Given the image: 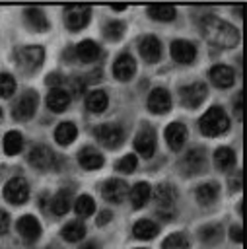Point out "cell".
<instances>
[{"label":"cell","mask_w":247,"mask_h":249,"mask_svg":"<svg viewBox=\"0 0 247 249\" xmlns=\"http://www.w3.org/2000/svg\"><path fill=\"white\" fill-rule=\"evenodd\" d=\"M198 126H200V132L204 136H218L229 128V119L222 107L214 105L200 117Z\"/></svg>","instance_id":"7a4b0ae2"},{"label":"cell","mask_w":247,"mask_h":249,"mask_svg":"<svg viewBox=\"0 0 247 249\" xmlns=\"http://www.w3.org/2000/svg\"><path fill=\"white\" fill-rule=\"evenodd\" d=\"M51 88H60V84H62V76L60 74H56V72H53V74H49L47 76V80H45Z\"/></svg>","instance_id":"60d3db41"},{"label":"cell","mask_w":247,"mask_h":249,"mask_svg":"<svg viewBox=\"0 0 247 249\" xmlns=\"http://www.w3.org/2000/svg\"><path fill=\"white\" fill-rule=\"evenodd\" d=\"M78 161H80V165L84 167V169H99L101 165H103V156L95 150V148H84V150H80V154H78Z\"/></svg>","instance_id":"7402d4cb"},{"label":"cell","mask_w":247,"mask_h":249,"mask_svg":"<svg viewBox=\"0 0 247 249\" xmlns=\"http://www.w3.org/2000/svg\"><path fill=\"white\" fill-rule=\"evenodd\" d=\"M233 163H235V154H233L231 148L222 146V148H218V150L214 152V165H216L218 169L226 171V169H229Z\"/></svg>","instance_id":"f1b7e54d"},{"label":"cell","mask_w":247,"mask_h":249,"mask_svg":"<svg viewBox=\"0 0 247 249\" xmlns=\"http://www.w3.org/2000/svg\"><path fill=\"white\" fill-rule=\"evenodd\" d=\"M171 58L179 64H191L196 58V47L191 41L185 39H177L171 43Z\"/></svg>","instance_id":"8fae6325"},{"label":"cell","mask_w":247,"mask_h":249,"mask_svg":"<svg viewBox=\"0 0 247 249\" xmlns=\"http://www.w3.org/2000/svg\"><path fill=\"white\" fill-rule=\"evenodd\" d=\"M107 103H109V97H107V93L103 89H93L86 97V107L91 113H103L107 109Z\"/></svg>","instance_id":"d4e9b609"},{"label":"cell","mask_w":247,"mask_h":249,"mask_svg":"<svg viewBox=\"0 0 247 249\" xmlns=\"http://www.w3.org/2000/svg\"><path fill=\"white\" fill-rule=\"evenodd\" d=\"M21 146H23V138H21V134H19L18 130H10V132L4 136V152H6L8 156L19 154Z\"/></svg>","instance_id":"d6a6232c"},{"label":"cell","mask_w":247,"mask_h":249,"mask_svg":"<svg viewBox=\"0 0 247 249\" xmlns=\"http://www.w3.org/2000/svg\"><path fill=\"white\" fill-rule=\"evenodd\" d=\"M134 72H136V62H134V58L130 56V54H121L117 60H115V64H113V74H115V78L117 80H121V82H126V80H130L132 76H134Z\"/></svg>","instance_id":"ac0fdd59"},{"label":"cell","mask_w":247,"mask_h":249,"mask_svg":"<svg viewBox=\"0 0 247 249\" xmlns=\"http://www.w3.org/2000/svg\"><path fill=\"white\" fill-rule=\"evenodd\" d=\"M37 103H39V97L35 91L27 89L16 103H14V119L16 121H29L33 115H35V109H37Z\"/></svg>","instance_id":"52a82bcc"},{"label":"cell","mask_w":247,"mask_h":249,"mask_svg":"<svg viewBox=\"0 0 247 249\" xmlns=\"http://www.w3.org/2000/svg\"><path fill=\"white\" fill-rule=\"evenodd\" d=\"M132 233L136 239H154L158 233V226L152 220H138L132 228Z\"/></svg>","instance_id":"4dcf8cb0"},{"label":"cell","mask_w":247,"mask_h":249,"mask_svg":"<svg viewBox=\"0 0 247 249\" xmlns=\"http://www.w3.org/2000/svg\"><path fill=\"white\" fill-rule=\"evenodd\" d=\"M51 210L56 216H62L70 210V195L66 191H58L53 198H51Z\"/></svg>","instance_id":"836d02e7"},{"label":"cell","mask_w":247,"mask_h":249,"mask_svg":"<svg viewBox=\"0 0 247 249\" xmlns=\"http://www.w3.org/2000/svg\"><path fill=\"white\" fill-rule=\"evenodd\" d=\"M8 224H10V216H8V212H4L0 208V231H4L8 228Z\"/></svg>","instance_id":"ee69618b"},{"label":"cell","mask_w":247,"mask_h":249,"mask_svg":"<svg viewBox=\"0 0 247 249\" xmlns=\"http://www.w3.org/2000/svg\"><path fill=\"white\" fill-rule=\"evenodd\" d=\"M235 115H237V119H241V95L235 101Z\"/></svg>","instance_id":"f6af8a7d"},{"label":"cell","mask_w":247,"mask_h":249,"mask_svg":"<svg viewBox=\"0 0 247 249\" xmlns=\"http://www.w3.org/2000/svg\"><path fill=\"white\" fill-rule=\"evenodd\" d=\"M175 198H177V191L171 185H167V183L159 185L154 191V200L158 204V212L161 216H165V220H171L169 216L173 214V202H175Z\"/></svg>","instance_id":"8992f818"},{"label":"cell","mask_w":247,"mask_h":249,"mask_svg":"<svg viewBox=\"0 0 247 249\" xmlns=\"http://www.w3.org/2000/svg\"><path fill=\"white\" fill-rule=\"evenodd\" d=\"M210 82L216 88H229L235 82V72L226 64H216L210 68Z\"/></svg>","instance_id":"ffe728a7"},{"label":"cell","mask_w":247,"mask_h":249,"mask_svg":"<svg viewBox=\"0 0 247 249\" xmlns=\"http://www.w3.org/2000/svg\"><path fill=\"white\" fill-rule=\"evenodd\" d=\"M200 239L204 243H216L222 239V228L218 224H208L204 228H200Z\"/></svg>","instance_id":"8d00e7d4"},{"label":"cell","mask_w":247,"mask_h":249,"mask_svg":"<svg viewBox=\"0 0 247 249\" xmlns=\"http://www.w3.org/2000/svg\"><path fill=\"white\" fill-rule=\"evenodd\" d=\"M163 136H165L167 146L177 152V150L183 148V144H185V140H187V126H185L183 123H171V124L165 126Z\"/></svg>","instance_id":"e0dca14e"},{"label":"cell","mask_w":247,"mask_h":249,"mask_svg":"<svg viewBox=\"0 0 247 249\" xmlns=\"http://www.w3.org/2000/svg\"><path fill=\"white\" fill-rule=\"evenodd\" d=\"M68 105H70V93L62 88H51V91L47 93V107L54 113H62L66 111Z\"/></svg>","instance_id":"44dd1931"},{"label":"cell","mask_w":247,"mask_h":249,"mask_svg":"<svg viewBox=\"0 0 247 249\" xmlns=\"http://www.w3.org/2000/svg\"><path fill=\"white\" fill-rule=\"evenodd\" d=\"M78 136V128L74 123H60L54 130V140L60 144V146H68L76 140Z\"/></svg>","instance_id":"484cf974"},{"label":"cell","mask_w":247,"mask_h":249,"mask_svg":"<svg viewBox=\"0 0 247 249\" xmlns=\"http://www.w3.org/2000/svg\"><path fill=\"white\" fill-rule=\"evenodd\" d=\"M111 218H113V214H111L109 210H101V212L97 214L95 222H97V226H105L107 222H111Z\"/></svg>","instance_id":"b9f144b4"},{"label":"cell","mask_w":247,"mask_h":249,"mask_svg":"<svg viewBox=\"0 0 247 249\" xmlns=\"http://www.w3.org/2000/svg\"><path fill=\"white\" fill-rule=\"evenodd\" d=\"M80 249H97V245H95L93 241H88V243H84Z\"/></svg>","instance_id":"7dc6e473"},{"label":"cell","mask_w":247,"mask_h":249,"mask_svg":"<svg viewBox=\"0 0 247 249\" xmlns=\"http://www.w3.org/2000/svg\"><path fill=\"white\" fill-rule=\"evenodd\" d=\"M150 195H152V189H150V185H148L146 181L136 183V185L130 189V202H132V206H134V208H142V206L148 202Z\"/></svg>","instance_id":"83f0119b"},{"label":"cell","mask_w":247,"mask_h":249,"mask_svg":"<svg viewBox=\"0 0 247 249\" xmlns=\"http://www.w3.org/2000/svg\"><path fill=\"white\" fill-rule=\"evenodd\" d=\"M183 169L191 175H198L206 169V152L202 148H194L191 152H187V156L183 158Z\"/></svg>","instance_id":"9a60e30c"},{"label":"cell","mask_w":247,"mask_h":249,"mask_svg":"<svg viewBox=\"0 0 247 249\" xmlns=\"http://www.w3.org/2000/svg\"><path fill=\"white\" fill-rule=\"evenodd\" d=\"M111 10H115V12H123V10H126V6H124V4H113Z\"/></svg>","instance_id":"bcb514c9"},{"label":"cell","mask_w":247,"mask_h":249,"mask_svg":"<svg viewBox=\"0 0 247 249\" xmlns=\"http://www.w3.org/2000/svg\"><path fill=\"white\" fill-rule=\"evenodd\" d=\"M89 16H91L89 6L70 4V6L64 8V21H66V27L70 31H78V29L86 27L88 21H89Z\"/></svg>","instance_id":"277c9868"},{"label":"cell","mask_w":247,"mask_h":249,"mask_svg":"<svg viewBox=\"0 0 247 249\" xmlns=\"http://www.w3.org/2000/svg\"><path fill=\"white\" fill-rule=\"evenodd\" d=\"M229 237H231L235 243H241L243 235H241V226H239V224H233V226H231V230H229Z\"/></svg>","instance_id":"7bdbcfd3"},{"label":"cell","mask_w":247,"mask_h":249,"mask_svg":"<svg viewBox=\"0 0 247 249\" xmlns=\"http://www.w3.org/2000/svg\"><path fill=\"white\" fill-rule=\"evenodd\" d=\"M93 134H95V138H97L105 148H111V150L119 148V146L123 144V140H124V132H123V128L117 126V124H99V126L93 130Z\"/></svg>","instance_id":"ba28073f"},{"label":"cell","mask_w":247,"mask_h":249,"mask_svg":"<svg viewBox=\"0 0 247 249\" xmlns=\"http://www.w3.org/2000/svg\"><path fill=\"white\" fill-rule=\"evenodd\" d=\"M4 198L12 204H23L29 198V185L23 177H14L4 185Z\"/></svg>","instance_id":"9c48e42d"},{"label":"cell","mask_w":247,"mask_h":249,"mask_svg":"<svg viewBox=\"0 0 247 249\" xmlns=\"http://www.w3.org/2000/svg\"><path fill=\"white\" fill-rule=\"evenodd\" d=\"M27 160L37 169H53V167H56V160L58 158H56V154L51 148H47V146H35L29 152Z\"/></svg>","instance_id":"30bf717a"},{"label":"cell","mask_w":247,"mask_h":249,"mask_svg":"<svg viewBox=\"0 0 247 249\" xmlns=\"http://www.w3.org/2000/svg\"><path fill=\"white\" fill-rule=\"evenodd\" d=\"M140 54L146 62H158L161 58V43L154 35H146L140 41Z\"/></svg>","instance_id":"d6986e66"},{"label":"cell","mask_w":247,"mask_h":249,"mask_svg":"<svg viewBox=\"0 0 247 249\" xmlns=\"http://www.w3.org/2000/svg\"><path fill=\"white\" fill-rule=\"evenodd\" d=\"M76 54H78V58L82 62H91V60H95L99 56V45L95 41H91V39H86V41L76 45Z\"/></svg>","instance_id":"4316f807"},{"label":"cell","mask_w":247,"mask_h":249,"mask_svg":"<svg viewBox=\"0 0 247 249\" xmlns=\"http://www.w3.org/2000/svg\"><path fill=\"white\" fill-rule=\"evenodd\" d=\"M23 16H25V23L33 31H47L49 29V21H47V16L43 14V10H39V8H27L23 12Z\"/></svg>","instance_id":"603a6c76"},{"label":"cell","mask_w":247,"mask_h":249,"mask_svg":"<svg viewBox=\"0 0 247 249\" xmlns=\"http://www.w3.org/2000/svg\"><path fill=\"white\" fill-rule=\"evenodd\" d=\"M218 193H220L218 183H214V181L202 183V185H198V189H196V200H198L200 204H210V202L216 200Z\"/></svg>","instance_id":"f546056e"},{"label":"cell","mask_w":247,"mask_h":249,"mask_svg":"<svg viewBox=\"0 0 247 249\" xmlns=\"http://www.w3.org/2000/svg\"><path fill=\"white\" fill-rule=\"evenodd\" d=\"M0 117H2V109H0Z\"/></svg>","instance_id":"c3c4849f"},{"label":"cell","mask_w":247,"mask_h":249,"mask_svg":"<svg viewBox=\"0 0 247 249\" xmlns=\"http://www.w3.org/2000/svg\"><path fill=\"white\" fill-rule=\"evenodd\" d=\"M105 37L107 39H111V41H119L123 35H124V23L123 21H109L107 25H105Z\"/></svg>","instance_id":"74e56055"},{"label":"cell","mask_w":247,"mask_h":249,"mask_svg":"<svg viewBox=\"0 0 247 249\" xmlns=\"http://www.w3.org/2000/svg\"><path fill=\"white\" fill-rule=\"evenodd\" d=\"M134 148L140 156L144 158H152L156 152V134L150 126H142L138 130V134L134 136Z\"/></svg>","instance_id":"7c38bea8"},{"label":"cell","mask_w":247,"mask_h":249,"mask_svg":"<svg viewBox=\"0 0 247 249\" xmlns=\"http://www.w3.org/2000/svg\"><path fill=\"white\" fill-rule=\"evenodd\" d=\"M74 210H76L78 216L88 218V216H91L95 212V202H93V198L89 195H80L76 198V202H74Z\"/></svg>","instance_id":"e575fe53"},{"label":"cell","mask_w":247,"mask_h":249,"mask_svg":"<svg viewBox=\"0 0 247 249\" xmlns=\"http://www.w3.org/2000/svg\"><path fill=\"white\" fill-rule=\"evenodd\" d=\"M16 56H18V62H19V66H21L23 70L33 72V70H37V68L43 64L45 51H43V47H39V45H29V47H21V49L16 53Z\"/></svg>","instance_id":"5b68a950"},{"label":"cell","mask_w":247,"mask_h":249,"mask_svg":"<svg viewBox=\"0 0 247 249\" xmlns=\"http://www.w3.org/2000/svg\"><path fill=\"white\" fill-rule=\"evenodd\" d=\"M84 235H86V226L80 220H74V222H70V224H66L62 228V237L66 241H72L74 243V241H80Z\"/></svg>","instance_id":"1f68e13d"},{"label":"cell","mask_w":247,"mask_h":249,"mask_svg":"<svg viewBox=\"0 0 247 249\" xmlns=\"http://www.w3.org/2000/svg\"><path fill=\"white\" fill-rule=\"evenodd\" d=\"M161 249H189V239L185 233L177 231V233H171L163 239L161 243Z\"/></svg>","instance_id":"d590c367"},{"label":"cell","mask_w":247,"mask_h":249,"mask_svg":"<svg viewBox=\"0 0 247 249\" xmlns=\"http://www.w3.org/2000/svg\"><path fill=\"white\" fill-rule=\"evenodd\" d=\"M148 109L156 115H165L171 109V95L165 88H156L148 95Z\"/></svg>","instance_id":"4fadbf2b"},{"label":"cell","mask_w":247,"mask_h":249,"mask_svg":"<svg viewBox=\"0 0 247 249\" xmlns=\"http://www.w3.org/2000/svg\"><path fill=\"white\" fill-rule=\"evenodd\" d=\"M101 195L109 202H123L124 196L128 195V185L123 179H109L101 187Z\"/></svg>","instance_id":"5bb4252c"},{"label":"cell","mask_w":247,"mask_h":249,"mask_svg":"<svg viewBox=\"0 0 247 249\" xmlns=\"http://www.w3.org/2000/svg\"><path fill=\"white\" fill-rule=\"evenodd\" d=\"M206 95H208V88H206V84H202V82H193V84L183 86V88L179 89V99H181V103H183L185 107H189V109L200 107L202 101L206 99Z\"/></svg>","instance_id":"3957f363"},{"label":"cell","mask_w":247,"mask_h":249,"mask_svg":"<svg viewBox=\"0 0 247 249\" xmlns=\"http://www.w3.org/2000/svg\"><path fill=\"white\" fill-rule=\"evenodd\" d=\"M136 165H138V160H136L134 154H126L117 161V169L123 171V173H132L136 169Z\"/></svg>","instance_id":"ab89813d"},{"label":"cell","mask_w":247,"mask_h":249,"mask_svg":"<svg viewBox=\"0 0 247 249\" xmlns=\"http://www.w3.org/2000/svg\"><path fill=\"white\" fill-rule=\"evenodd\" d=\"M16 228H18V233H19L25 241H35V239H39V235H41V224H39L37 218L31 216V214L21 216V218L18 220Z\"/></svg>","instance_id":"2e32d148"},{"label":"cell","mask_w":247,"mask_h":249,"mask_svg":"<svg viewBox=\"0 0 247 249\" xmlns=\"http://www.w3.org/2000/svg\"><path fill=\"white\" fill-rule=\"evenodd\" d=\"M148 16L158 21H171V19H175L177 10L171 4H152V6H148Z\"/></svg>","instance_id":"cb8c5ba5"},{"label":"cell","mask_w":247,"mask_h":249,"mask_svg":"<svg viewBox=\"0 0 247 249\" xmlns=\"http://www.w3.org/2000/svg\"><path fill=\"white\" fill-rule=\"evenodd\" d=\"M16 91V80L12 74H0V97H12Z\"/></svg>","instance_id":"f35d334b"},{"label":"cell","mask_w":247,"mask_h":249,"mask_svg":"<svg viewBox=\"0 0 247 249\" xmlns=\"http://www.w3.org/2000/svg\"><path fill=\"white\" fill-rule=\"evenodd\" d=\"M200 29H202V35L208 43L216 45V47H222V49H231L239 43V31L228 23V21H222L214 16H208L206 19L200 21Z\"/></svg>","instance_id":"6da1fadb"}]
</instances>
